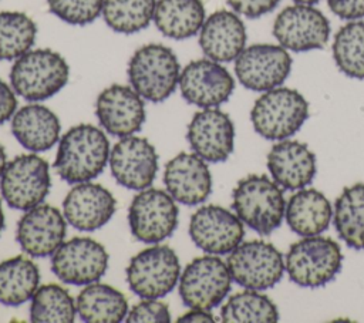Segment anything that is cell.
I'll use <instances>...</instances> for the list:
<instances>
[{"label": "cell", "instance_id": "6da1fadb", "mask_svg": "<svg viewBox=\"0 0 364 323\" xmlns=\"http://www.w3.org/2000/svg\"><path fill=\"white\" fill-rule=\"evenodd\" d=\"M109 154V141L101 128L78 124L58 141L54 169L68 184L88 182L104 171Z\"/></svg>", "mask_w": 364, "mask_h": 323}, {"label": "cell", "instance_id": "7a4b0ae2", "mask_svg": "<svg viewBox=\"0 0 364 323\" xmlns=\"http://www.w3.org/2000/svg\"><path fill=\"white\" fill-rule=\"evenodd\" d=\"M232 208L245 225L259 235L267 236L282 225L286 201L274 181L266 175L252 174L235 186Z\"/></svg>", "mask_w": 364, "mask_h": 323}, {"label": "cell", "instance_id": "3957f363", "mask_svg": "<svg viewBox=\"0 0 364 323\" xmlns=\"http://www.w3.org/2000/svg\"><path fill=\"white\" fill-rule=\"evenodd\" d=\"M70 77L65 58L50 48L30 50L10 70V85L21 98L38 102L61 91Z\"/></svg>", "mask_w": 364, "mask_h": 323}, {"label": "cell", "instance_id": "277c9868", "mask_svg": "<svg viewBox=\"0 0 364 323\" xmlns=\"http://www.w3.org/2000/svg\"><path fill=\"white\" fill-rule=\"evenodd\" d=\"M181 65L172 48L151 43L139 47L128 63L129 85L146 101L162 102L179 85Z\"/></svg>", "mask_w": 364, "mask_h": 323}, {"label": "cell", "instance_id": "5b68a950", "mask_svg": "<svg viewBox=\"0 0 364 323\" xmlns=\"http://www.w3.org/2000/svg\"><path fill=\"white\" fill-rule=\"evenodd\" d=\"M340 245L326 236H303L286 253V272L291 282L303 287H318L331 282L341 270Z\"/></svg>", "mask_w": 364, "mask_h": 323}, {"label": "cell", "instance_id": "8992f818", "mask_svg": "<svg viewBox=\"0 0 364 323\" xmlns=\"http://www.w3.org/2000/svg\"><path fill=\"white\" fill-rule=\"evenodd\" d=\"M309 118V102L296 90L276 87L264 91L253 104L250 120L266 139H284L296 134Z\"/></svg>", "mask_w": 364, "mask_h": 323}, {"label": "cell", "instance_id": "52a82bcc", "mask_svg": "<svg viewBox=\"0 0 364 323\" xmlns=\"http://www.w3.org/2000/svg\"><path fill=\"white\" fill-rule=\"evenodd\" d=\"M129 289L142 299H159L171 293L181 277L179 258L165 245L138 252L127 266Z\"/></svg>", "mask_w": 364, "mask_h": 323}, {"label": "cell", "instance_id": "ba28073f", "mask_svg": "<svg viewBox=\"0 0 364 323\" xmlns=\"http://www.w3.org/2000/svg\"><path fill=\"white\" fill-rule=\"evenodd\" d=\"M51 188L48 162L36 155H18L7 162L0 176V191L6 203L17 211L34 208L47 198Z\"/></svg>", "mask_w": 364, "mask_h": 323}, {"label": "cell", "instance_id": "9c48e42d", "mask_svg": "<svg viewBox=\"0 0 364 323\" xmlns=\"http://www.w3.org/2000/svg\"><path fill=\"white\" fill-rule=\"evenodd\" d=\"M226 265L233 282L253 290L273 287L286 269L280 250L260 239L240 242L229 253Z\"/></svg>", "mask_w": 364, "mask_h": 323}, {"label": "cell", "instance_id": "30bf717a", "mask_svg": "<svg viewBox=\"0 0 364 323\" xmlns=\"http://www.w3.org/2000/svg\"><path fill=\"white\" fill-rule=\"evenodd\" d=\"M232 276L228 265L216 255L195 258L179 277V296L189 309L210 310L228 296Z\"/></svg>", "mask_w": 364, "mask_h": 323}, {"label": "cell", "instance_id": "8fae6325", "mask_svg": "<svg viewBox=\"0 0 364 323\" xmlns=\"http://www.w3.org/2000/svg\"><path fill=\"white\" fill-rule=\"evenodd\" d=\"M128 225L135 239L144 243H159L178 226L176 201L162 189H142L129 205Z\"/></svg>", "mask_w": 364, "mask_h": 323}, {"label": "cell", "instance_id": "7c38bea8", "mask_svg": "<svg viewBox=\"0 0 364 323\" xmlns=\"http://www.w3.org/2000/svg\"><path fill=\"white\" fill-rule=\"evenodd\" d=\"M105 248L91 238L63 242L51 255V270L64 283L85 286L98 282L108 269Z\"/></svg>", "mask_w": 364, "mask_h": 323}, {"label": "cell", "instance_id": "4fadbf2b", "mask_svg": "<svg viewBox=\"0 0 364 323\" xmlns=\"http://www.w3.org/2000/svg\"><path fill=\"white\" fill-rule=\"evenodd\" d=\"M330 31L327 17L311 4L289 6L277 14L273 23V36L279 44L296 53L323 48Z\"/></svg>", "mask_w": 364, "mask_h": 323}, {"label": "cell", "instance_id": "5bb4252c", "mask_svg": "<svg viewBox=\"0 0 364 323\" xmlns=\"http://www.w3.org/2000/svg\"><path fill=\"white\" fill-rule=\"evenodd\" d=\"M291 70L287 50L276 44H252L235 60L239 83L252 91H269L280 87Z\"/></svg>", "mask_w": 364, "mask_h": 323}, {"label": "cell", "instance_id": "9a60e30c", "mask_svg": "<svg viewBox=\"0 0 364 323\" xmlns=\"http://www.w3.org/2000/svg\"><path fill=\"white\" fill-rule=\"evenodd\" d=\"M179 90L186 102L200 108H213L229 100L235 90V80L220 63L199 58L182 68Z\"/></svg>", "mask_w": 364, "mask_h": 323}, {"label": "cell", "instance_id": "2e32d148", "mask_svg": "<svg viewBox=\"0 0 364 323\" xmlns=\"http://www.w3.org/2000/svg\"><path fill=\"white\" fill-rule=\"evenodd\" d=\"M108 162L115 181L131 191L149 188L158 172L156 149L142 137L121 138L112 147Z\"/></svg>", "mask_w": 364, "mask_h": 323}, {"label": "cell", "instance_id": "e0dca14e", "mask_svg": "<svg viewBox=\"0 0 364 323\" xmlns=\"http://www.w3.org/2000/svg\"><path fill=\"white\" fill-rule=\"evenodd\" d=\"M189 235L203 252L226 255L242 242L245 229L236 213L219 205H205L191 216Z\"/></svg>", "mask_w": 364, "mask_h": 323}, {"label": "cell", "instance_id": "ac0fdd59", "mask_svg": "<svg viewBox=\"0 0 364 323\" xmlns=\"http://www.w3.org/2000/svg\"><path fill=\"white\" fill-rule=\"evenodd\" d=\"M95 115L105 132L119 138L134 135L145 122L144 98L131 85L112 84L98 94Z\"/></svg>", "mask_w": 364, "mask_h": 323}, {"label": "cell", "instance_id": "d6986e66", "mask_svg": "<svg viewBox=\"0 0 364 323\" xmlns=\"http://www.w3.org/2000/svg\"><path fill=\"white\" fill-rule=\"evenodd\" d=\"M67 219L55 206L40 203L26 211L17 223L16 239L33 258L51 256L64 242Z\"/></svg>", "mask_w": 364, "mask_h": 323}, {"label": "cell", "instance_id": "ffe728a7", "mask_svg": "<svg viewBox=\"0 0 364 323\" xmlns=\"http://www.w3.org/2000/svg\"><path fill=\"white\" fill-rule=\"evenodd\" d=\"M186 139L192 151L206 162H223L233 152L235 127L219 108H203L192 117Z\"/></svg>", "mask_w": 364, "mask_h": 323}, {"label": "cell", "instance_id": "44dd1931", "mask_svg": "<svg viewBox=\"0 0 364 323\" xmlns=\"http://www.w3.org/2000/svg\"><path fill=\"white\" fill-rule=\"evenodd\" d=\"M164 184L166 192L183 205H199L212 192V174L195 152H181L165 165Z\"/></svg>", "mask_w": 364, "mask_h": 323}, {"label": "cell", "instance_id": "7402d4cb", "mask_svg": "<svg viewBox=\"0 0 364 323\" xmlns=\"http://www.w3.org/2000/svg\"><path fill=\"white\" fill-rule=\"evenodd\" d=\"M114 195L100 184L80 182L64 198L63 213L78 231L91 232L102 228L115 213Z\"/></svg>", "mask_w": 364, "mask_h": 323}, {"label": "cell", "instance_id": "603a6c76", "mask_svg": "<svg viewBox=\"0 0 364 323\" xmlns=\"http://www.w3.org/2000/svg\"><path fill=\"white\" fill-rule=\"evenodd\" d=\"M199 46L210 60L218 63L233 61L246 46L245 23L235 11L216 10L202 24Z\"/></svg>", "mask_w": 364, "mask_h": 323}, {"label": "cell", "instance_id": "cb8c5ba5", "mask_svg": "<svg viewBox=\"0 0 364 323\" xmlns=\"http://www.w3.org/2000/svg\"><path fill=\"white\" fill-rule=\"evenodd\" d=\"M267 168L273 181L287 189L306 188L316 176V155L299 141H280L267 154Z\"/></svg>", "mask_w": 364, "mask_h": 323}, {"label": "cell", "instance_id": "d4e9b609", "mask_svg": "<svg viewBox=\"0 0 364 323\" xmlns=\"http://www.w3.org/2000/svg\"><path fill=\"white\" fill-rule=\"evenodd\" d=\"M60 131L58 117L41 104L24 105L11 117L14 138L31 152H43L55 145L60 139Z\"/></svg>", "mask_w": 364, "mask_h": 323}, {"label": "cell", "instance_id": "484cf974", "mask_svg": "<svg viewBox=\"0 0 364 323\" xmlns=\"http://www.w3.org/2000/svg\"><path fill=\"white\" fill-rule=\"evenodd\" d=\"M286 222L300 236L320 235L330 225L333 208L324 194L314 188H301L286 203Z\"/></svg>", "mask_w": 364, "mask_h": 323}, {"label": "cell", "instance_id": "4316f807", "mask_svg": "<svg viewBox=\"0 0 364 323\" xmlns=\"http://www.w3.org/2000/svg\"><path fill=\"white\" fill-rule=\"evenodd\" d=\"M205 18V6L200 0H158L154 13L156 28L172 40L198 34Z\"/></svg>", "mask_w": 364, "mask_h": 323}, {"label": "cell", "instance_id": "83f0119b", "mask_svg": "<svg viewBox=\"0 0 364 323\" xmlns=\"http://www.w3.org/2000/svg\"><path fill=\"white\" fill-rule=\"evenodd\" d=\"M77 314L88 323H118L127 319L128 302L115 287L105 283H90L78 293Z\"/></svg>", "mask_w": 364, "mask_h": 323}, {"label": "cell", "instance_id": "f1b7e54d", "mask_svg": "<svg viewBox=\"0 0 364 323\" xmlns=\"http://www.w3.org/2000/svg\"><path fill=\"white\" fill-rule=\"evenodd\" d=\"M38 266L26 256L0 262V303L20 306L30 300L40 285Z\"/></svg>", "mask_w": 364, "mask_h": 323}, {"label": "cell", "instance_id": "f546056e", "mask_svg": "<svg viewBox=\"0 0 364 323\" xmlns=\"http://www.w3.org/2000/svg\"><path fill=\"white\" fill-rule=\"evenodd\" d=\"M334 226L348 248L364 250V182L346 186L334 203Z\"/></svg>", "mask_w": 364, "mask_h": 323}, {"label": "cell", "instance_id": "4dcf8cb0", "mask_svg": "<svg viewBox=\"0 0 364 323\" xmlns=\"http://www.w3.org/2000/svg\"><path fill=\"white\" fill-rule=\"evenodd\" d=\"M220 319L225 323H272L279 320V310L269 296L247 289L228 299Z\"/></svg>", "mask_w": 364, "mask_h": 323}, {"label": "cell", "instance_id": "1f68e13d", "mask_svg": "<svg viewBox=\"0 0 364 323\" xmlns=\"http://www.w3.org/2000/svg\"><path fill=\"white\" fill-rule=\"evenodd\" d=\"M158 0H104L105 24L119 34H134L146 28L154 20Z\"/></svg>", "mask_w": 364, "mask_h": 323}, {"label": "cell", "instance_id": "d6a6232c", "mask_svg": "<svg viewBox=\"0 0 364 323\" xmlns=\"http://www.w3.org/2000/svg\"><path fill=\"white\" fill-rule=\"evenodd\" d=\"M77 316L75 300L68 290L55 283L40 286L30 305V319L36 323H73Z\"/></svg>", "mask_w": 364, "mask_h": 323}, {"label": "cell", "instance_id": "836d02e7", "mask_svg": "<svg viewBox=\"0 0 364 323\" xmlns=\"http://www.w3.org/2000/svg\"><path fill=\"white\" fill-rule=\"evenodd\" d=\"M333 57L343 74L364 80V21L351 20L336 33Z\"/></svg>", "mask_w": 364, "mask_h": 323}, {"label": "cell", "instance_id": "e575fe53", "mask_svg": "<svg viewBox=\"0 0 364 323\" xmlns=\"http://www.w3.org/2000/svg\"><path fill=\"white\" fill-rule=\"evenodd\" d=\"M37 36L34 20L23 11H0V60H17L31 50Z\"/></svg>", "mask_w": 364, "mask_h": 323}, {"label": "cell", "instance_id": "d590c367", "mask_svg": "<svg viewBox=\"0 0 364 323\" xmlns=\"http://www.w3.org/2000/svg\"><path fill=\"white\" fill-rule=\"evenodd\" d=\"M104 0H47L50 13L67 24L85 26L102 13Z\"/></svg>", "mask_w": 364, "mask_h": 323}, {"label": "cell", "instance_id": "8d00e7d4", "mask_svg": "<svg viewBox=\"0 0 364 323\" xmlns=\"http://www.w3.org/2000/svg\"><path fill=\"white\" fill-rule=\"evenodd\" d=\"M169 320V307L158 299H144L127 314V322L129 323H165Z\"/></svg>", "mask_w": 364, "mask_h": 323}, {"label": "cell", "instance_id": "74e56055", "mask_svg": "<svg viewBox=\"0 0 364 323\" xmlns=\"http://www.w3.org/2000/svg\"><path fill=\"white\" fill-rule=\"evenodd\" d=\"M229 7L247 18H257L272 11L280 0H226Z\"/></svg>", "mask_w": 364, "mask_h": 323}, {"label": "cell", "instance_id": "f35d334b", "mask_svg": "<svg viewBox=\"0 0 364 323\" xmlns=\"http://www.w3.org/2000/svg\"><path fill=\"white\" fill-rule=\"evenodd\" d=\"M330 10L343 20H360L364 17V0H327Z\"/></svg>", "mask_w": 364, "mask_h": 323}, {"label": "cell", "instance_id": "ab89813d", "mask_svg": "<svg viewBox=\"0 0 364 323\" xmlns=\"http://www.w3.org/2000/svg\"><path fill=\"white\" fill-rule=\"evenodd\" d=\"M17 111V97L11 85L0 78V125L11 120Z\"/></svg>", "mask_w": 364, "mask_h": 323}, {"label": "cell", "instance_id": "60d3db41", "mask_svg": "<svg viewBox=\"0 0 364 323\" xmlns=\"http://www.w3.org/2000/svg\"><path fill=\"white\" fill-rule=\"evenodd\" d=\"M178 322H215V317L209 310L191 309V312L178 317Z\"/></svg>", "mask_w": 364, "mask_h": 323}, {"label": "cell", "instance_id": "b9f144b4", "mask_svg": "<svg viewBox=\"0 0 364 323\" xmlns=\"http://www.w3.org/2000/svg\"><path fill=\"white\" fill-rule=\"evenodd\" d=\"M6 165H7V155H6L4 148H3L1 144H0V176H1V174H3V171H4V168H6Z\"/></svg>", "mask_w": 364, "mask_h": 323}, {"label": "cell", "instance_id": "7bdbcfd3", "mask_svg": "<svg viewBox=\"0 0 364 323\" xmlns=\"http://www.w3.org/2000/svg\"><path fill=\"white\" fill-rule=\"evenodd\" d=\"M4 225H6V221H4V213H3V206H1V202H0V235L4 229Z\"/></svg>", "mask_w": 364, "mask_h": 323}, {"label": "cell", "instance_id": "ee69618b", "mask_svg": "<svg viewBox=\"0 0 364 323\" xmlns=\"http://www.w3.org/2000/svg\"><path fill=\"white\" fill-rule=\"evenodd\" d=\"M294 3H299V4H316V3H318L320 0H293Z\"/></svg>", "mask_w": 364, "mask_h": 323}]
</instances>
